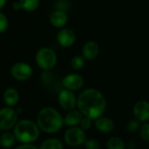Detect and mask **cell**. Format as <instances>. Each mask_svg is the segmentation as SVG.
<instances>
[{"instance_id": "obj_1", "label": "cell", "mask_w": 149, "mask_h": 149, "mask_svg": "<svg viewBox=\"0 0 149 149\" xmlns=\"http://www.w3.org/2000/svg\"><path fill=\"white\" fill-rule=\"evenodd\" d=\"M106 99L97 89H86L77 97V108L84 116L96 120L102 117L106 109Z\"/></svg>"}, {"instance_id": "obj_2", "label": "cell", "mask_w": 149, "mask_h": 149, "mask_svg": "<svg viewBox=\"0 0 149 149\" xmlns=\"http://www.w3.org/2000/svg\"><path fill=\"white\" fill-rule=\"evenodd\" d=\"M36 123L41 131L53 134L58 132L62 128L64 118L56 109L47 106L39 111Z\"/></svg>"}, {"instance_id": "obj_3", "label": "cell", "mask_w": 149, "mask_h": 149, "mask_svg": "<svg viewBox=\"0 0 149 149\" xmlns=\"http://www.w3.org/2000/svg\"><path fill=\"white\" fill-rule=\"evenodd\" d=\"M40 127L33 120L22 119L18 121L13 128L16 140L21 144H32L40 137Z\"/></svg>"}, {"instance_id": "obj_4", "label": "cell", "mask_w": 149, "mask_h": 149, "mask_svg": "<svg viewBox=\"0 0 149 149\" xmlns=\"http://www.w3.org/2000/svg\"><path fill=\"white\" fill-rule=\"evenodd\" d=\"M35 61L42 70H51L57 63V54L50 47H41L36 53Z\"/></svg>"}, {"instance_id": "obj_5", "label": "cell", "mask_w": 149, "mask_h": 149, "mask_svg": "<svg viewBox=\"0 0 149 149\" xmlns=\"http://www.w3.org/2000/svg\"><path fill=\"white\" fill-rule=\"evenodd\" d=\"M64 140L66 144L72 147H77L84 144L86 134L81 127L71 126L64 133Z\"/></svg>"}, {"instance_id": "obj_6", "label": "cell", "mask_w": 149, "mask_h": 149, "mask_svg": "<svg viewBox=\"0 0 149 149\" xmlns=\"http://www.w3.org/2000/svg\"><path fill=\"white\" fill-rule=\"evenodd\" d=\"M18 113L13 107H4L0 109V130L9 131L14 128L18 122Z\"/></svg>"}, {"instance_id": "obj_7", "label": "cell", "mask_w": 149, "mask_h": 149, "mask_svg": "<svg viewBox=\"0 0 149 149\" xmlns=\"http://www.w3.org/2000/svg\"><path fill=\"white\" fill-rule=\"evenodd\" d=\"M11 74L17 81H26L32 77L33 68L28 63L24 61H19L12 66Z\"/></svg>"}, {"instance_id": "obj_8", "label": "cell", "mask_w": 149, "mask_h": 149, "mask_svg": "<svg viewBox=\"0 0 149 149\" xmlns=\"http://www.w3.org/2000/svg\"><path fill=\"white\" fill-rule=\"evenodd\" d=\"M58 103L65 111H71L77 106V97L72 91L64 89L58 94Z\"/></svg>"}, {"instance_id": "obj_9", "label": "cell", "mask_w": 149, "mask_h": 149, "mask_svg": "<svg viewBox=\"0 0 149 149\" xmlns=\"http://www.w3.org/2000/svg\"><path fill=\"white\" fill-rule=\"evenodd\" d=\"M84 84V79L77 73H71L64 77L62 79V85L65 89L76 91L80 90Z\"/></svg>"}, {"instance_id": "obj_10", "label": "cell", "mask_w": 149, "mask_h": 149, "mask_svg": "<svg viewBox=\"0 0 149 149\" xmlns=\"http://www.w3.org/2000/svg\"><path fill=\"white\" fill-rule=\"evenodd\" d=\"M58 44L62 47H72L77 40V35L72 29L63 28L61 29L56 36Z\"/></svg>"}, {"instance_id": "obj_11", "label": "cell", "mask_w": 149, "mask_h": 149, "mask_svg": "<svg viewBox=\"0 0 149 149\" xmlns=\"http://www.w3.org/2000/svg\"><path fill=\"white\" fill-rule=\"evenodd\" d=\"M133 115L139 122L149 120V102L146 100L138 101L133 106Z\"/></svg>"}, {"instance_id": "obj_12", "label": "cell", "mask_w": 149, "mask_h": 149, "mask_svg": "<svg viewBox=\"0 0 149 149\" xmlns=\"http://www.w3.org/2000/svg\"><path fill=\"white\" fill-rule=\"evenodd\" d=\"M82 53V55L85 58V60H95L99 54V45L94 40H89L83 46Z\"/></svg>"}, {"instance_id": "obj_13", "label": "cell", "mask_w": 149, "mask_h": 149, "mask_svg": "<svg viewBox=\"0 0 149 149\" xmlns=\"http://www.w3.org/2000/svg\"><path fill=\"white\" fill-rule=\"evenodd\" d=\"M49 19L52 26L56 28H62L68 23V20L67 13L65 11L58 10V9H56L51 13Z\"/></svg>"}, {"instance_id": "obj_14", "label": "cell", "mask_w": 149, "mask_h": 149, "mask_svg": "<svg viewBox=\"0 0 149 149\" xmlns=\"http://www.w3.org/2000/svg\"><path fill=\"white\" fill-rule=\"evenodd\" d=\"M84 114L79 110H71L68 111V112L64 117V124L68 126H77L78 124L81 123Z\"/></svg>"}, {"instance_id": "obj_15", "label": "cell", "mask_w": 149, "mask_h": 149, "mask_svg": "<svg viewBox=\"0 0 149 149\" xmlns=\"http://www.w3.org/2000/svg\"><path fill=\"white\" fill-rule=\"evenodd\" d=\"M3 100L7 106H15L19 100V91L14 88H7L3 93Z\"/></svg>"}, {"instance_id": "obj_16", "label": "cell", "mask_w": 149, "mask_h": 149, "mask_svg": "<svg viewBox=\"0 0 149 149\" xmlns=\"http://www.w3.org/2000/svg\"><path fill=\"white\" fill-rule=\"evenodd\" d=\"M95 126L99 132L109 133L114 129V123L107 117H100L95 120Z\"/></svg>"}, {"instance_id": "obj_17", "label": "cell", "mask_w": 149, "mask_h": 149, "mask_svg": "<svg viewBox=\"0 0 149 149\" xmlns=\"http://www.w3.org/2000/svg\"><path fill=\"white\" fill-rule=\"evenodd\" d=\"M16 141V138L13 134V132H5L0 135V146L8 149L13 146L14 143Z\"/></svg>"}, {"instance_id": "obj_18", "label": "cell", "mask_w": 149, "mask_h": 149, "mask_svg": "<svg viewBox=\"0 0 149 149\" xmlns=\"http://www.w3.org/2000/svg\"><path fill=\"white\" fill-rule=\"evenodd\" d=\"M40 149H63V144L59 139H47L41 142Z\"/></svg>"}, {"instance_id": "obj_19", "label": "cell", "mask_w": 149, "mask_h": 149, "mask_svg": "<svg viewBox=\"0 0 149 149\" xmlns=\"http://www.w3.org/2000/svg\"><path fill=\"white\" fill-rule=\"evenodd\" d=\"M22 10L31 13L38 9L40 4V0H19Z\"/></svg>"}, {"instance_id": "obj_20", "label": "cell", "mask_w": 149, "mask_h": 149, "mask_svg": "<svg viewBox=\"0 0 149 149\" xmlns=\"http://www.w3.org/2000/svg\"><path fill=\"white\" fill-rule=\"evenodd\" d=\"M108 149H125V142L119 137L114 136L108 139L107 141Z\"/></svg>"}, {"instance_id": "obj_21", "label": "cell", "mask_w": 149, "mask_h": 149, "mask_svg": "<svg viewBox=\"0 0 149 149\" xmlns=\"http://www.w3.org/2000/svg\"><path fill=\"white\" fill-rule=\"evenodd\" d=\"M70 65L74 70L82 69L85 65V58L83 55H74L71 59Z\"/></svg>"}, {"instance_id": "obj_22", "label": "cell", "mask_w": 149, "mask_h": 149, "mask_svg": "<svg viewBox=\"0 0 149 149\" xmlns=\"http://www.w3.org/2000/svg\"><path fill=\"white\" fill-rule=\"evenodd\" d=\"M139 135L145 141H149V123H145L139 128Z\"/></svg>"}, {"instance_id": "obj_23", "label": "cell", "mask_w": 149, "mask_h": 149, "mask_svg": "<svg viewBox=\"0 0 149 149\" xmlns=\"http://www.w3.org/2000/svg\"><path fill=\"white\" fill-rule=\"evenodd\" d=\"M8 26H9V22L7 17L6 16V14L0 12V33H5L7 30Z\"/></svg>"}, {"instance_id": "obj_24", "label": "cell", "mask_w": 149, "mask_h": 149, "mask_svg": "<svg viewBox=\"0 0 149 149\" xmlns=\"http://www.w3.org/2000/svg\"><path fill=\"white\" fill-rule=\"evenodd\" d=\"M139 128V121L138 119H132L126 125V129L129 132H136Z\"/></svg>"}, {"instance_id": "obj_25", "label": "cell", "mask_w": 149, "mask_h": 149, "mask_svg": "<svg viewBox=\"0 0 149 149\" xmlns=\"http://www.w3.org/2000/svg\"><path fill=\"white\" fill-rule=\"evenodd\" d=\"M86 149H100V143L95 139H86L84 142Z\"/></svg>"}, {"instance_id": "obj_26", "label": "cell", "mask_w": 149, "mask_h": 149, "mask_svg": "<svg viewBox=\"0 0 149 149\" xmlns=\"http://www.w3.org/2000/svg\"><path fill=\"white\" fill-rule=\"evenodd\" d=\"M53 79V76L50 72V70H44L42 74H41V81L44 84L48 85L49 84H51Z\"/></svg>"}, {"instance_id": "obj_27", "label": "cell", "mask_w": 149, "mask_h": 149, "mask_svg": "<svg viewBox=\"0 0 149 149\" xmlns=\"http://www.w3.org/2000/svg\"><path fill=\"white\" fill-rule=\"evenodd\" d=\"M91 125H92V119L90 118H88V117H85L84 116L83 118L81 123H80V127L83 130L86 131V130H89L91 127Z\"/></svg>"}, {"instance_id": "obj_28", "label": "cell", "mask_w": 149, "mask_h": 149, "mask_svg": "<svg viewBox=\"0 0 149 149\" xmlns=\"http://www.w3.org/2000/svg\"><path fill=\"white\" fill-rule=\"evenodd\" d=\"M13 149H40V148H38L37 146H35L32 144H21Z\"/></svg>"}, {"instance_id": "obj_29", "label": "cell", "mask_w": 149, "mask_h": 149, "mask_svg": "<svg viewBox=\"0 0 149 149\" xmlns=\"http://www.w3.org/2000/svg\"><path fill=\"white\" fill-rule=\"evenodd\" d=\"M13 10H15V11L22 10V8H21V5H20V2H19V1H15V2L13 4Z\"/></svg>"}, {"instance_id": "obj_30", "label": "cell", "mask_w": 149, "mask_h": 149, "mask_svg": "<svg viewBox=\"0 0 149 149\" xmlns=\"http://www.w3.org/2000/svg\"><path fill=\"white\" fill-rule=\"evenodd\" d=\"M6 5V0H0V11H1Z\"/></svg>"}, {"instance_id": "obj_31", "label": "cell", "mask_w": 149, "mask_h": 149, "mask_svg": "<svg viewBox=\"0 0 149 149\" xmlns=\"http://www.w3.org/2000/svg\"><path fill=\"white\" fill-rule=\"evenodd\" d=\"M15 110H16V111H17V113H18L19 115V114H21V113L23 112V109H22L21 107H19H19H17Z\"/></svg>"}, {"instance_id": "obj_32", "label": "cell", "mask_w": 149, "mask_h": 149, "mask_svg": "<svg viewBox=\"0 0 149 149\" xmlns=\"http://www.w3.org/2000/svg\"><path fill=\"white\" fill-rule=\"evenodd\" d=\"M77 149H79V148H77Z\"/></svg>"}]
</instances>
